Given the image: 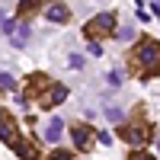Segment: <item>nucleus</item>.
<instances>
[{
  "mask_svg": "<svg viewBox=\"0 0 160 160\" xmlns=\"http://www.w3.org/2000/svg\"><path fill=\"white\" fill-rule=\"evenodd\" d=\"M13 29H16V26H13ZM26 38H29V26H19V29H16V35H13V45H16V48H22V45H26Z\"/></svg>",
  "mask_w": 160,
  "mask_h": 160,
  "instance_id": "10",
  "label": "nucleus"
},
{
  "mask_svg": "<svg viewBox=\"0 0 160 160\" xmlns=\"http://www.w3.org/2000/svg\"><path fill=\"white\" fill-rule=\"evenodd\" d=\"M45 16H48V22H68L71 19V10L64 3H51V7H45Z\"/></svg>",
  "mask_w": 160,
  "mask_h": 160,
  "instance_id": "8",
  "label": "nucleus"
},
{
  "mask_svg": "<svg viewBox=\"0 0 160 160\" xmlns=\"http://www.w3.org/2000/svg\"><path fill=\"white\" fill-rule=\"evenodd\" d=\"M38 7H42V0H19V13H22V16H29V13H35Z\"/></svg>",
  "mask_w": 160,
  "mask_h": 160,
  "instance_id": "11",
  "label": "nucleus"
},
{
  "mask_svg": "<svg viewBox=\"0 0 160 160\" xmlns=\"http://www.w3.org/2000/svg\"><path fill=\"white\" fill-rule=\"evenodd\" d=\"M19 138H22V135H19V125H16V118H13L7 109H0V141L13 148V144H16Z\"/></svg>",
  "mask_w": 160,
  "mask_h": 160,
  "instance_id": "4",
  "label": "nucleus"
},
{
  "mask_svg": "<svg viewBox=\"0 0 160 160\" xmlns=\"http://www.w3.org/2000/svg\"><path fill=\"white\" fill-rule=\"evenodd\" d=\"M71 138H74V144H77V151H90L96 131H93L90 125H74V128H71Z\"/></svg>",
  "mask_w": 160,
  "mask_h": 160,
  "instance_id": "6",
  "label": "nucleus"
},
{
  "mask_svg": "<svg viewBox=\"0 0 160 160\" xmlns=\"http://www.w3.org/2000/svg\"><path fill=\"white\" fill-rule=\"evenodd\" d=\"M128 160H154V154H148V151H141V148H138V151H131V154H128Z\"/></svg>",
  "mask_w": 160,
  "mask_h": 160,
  "instance_id": "13",
  "label": "nucleus"
},
{
  "mask_svg": "<svg viewBox=\"0 0 160 160\" xmlns=\"http://www.w3.org/2000/svg\"><path fill=\"white\" fill-rule=\"evenodd\" d=\"M131 61H135L138 68V80H154L160 74V42H154V38H141V42L135 45V51H131Z\"/></svg>",
  "mask_w": 160,
  "mask_h": 160,
  "instance_id": "1",
  "label": "nucleus"
},
{
  "mask_svg": "<svg viewBox=\"0 0 160 160\" xmlns=\"http://www.w3.org/2000/svg\"><path fill=\"white\" fill-rule=\"evenodd\" d=\"M157 148H160V141H157Z\"/></svg>",
  "mask_w": 160,
  "mask_h": 160,
  "instance_id": "20",
  "label": "nucleus"
},
{
  "mask_svg": "<svg viewBox=\"0 0 160 160\" xmlns=\"http://www.w3.org/2000/svg\"><path fill=\"white\" fill-rule=\"evenodd\" d=\"M122 138L131 148H144V144L154 141V128L148 122H128V125H122Z\"/></svg>",
  "mask_w": 160,
  "mask_h": 160,
  "instance_id": "2",
  "label": "nucleus"
},
{
  "mask_svg": "<svg viewBox=\"0 0 160 160\" xmlns=\"http://www.w3.org/2000/svg\"><path fill=\"white\" fill-rule=\"evenodd\" d=\"M68 68H71V71H80V68H83V58H80V55H71V58H68Z\"/></svg>",
  "mask_w": 160,
  "mask_h": 160,
  "instance_id": "15",
  "label": "nucleus"
},
{
  "mask_svg": "<svg viewBox=\"0 0 160 160\" xmlns=\"http://www.w3.org/2000/svg\"><path fill=\"white\" fill-rule=\"evenodd\" d=\"M13 151L19 154V160H48V157H42V154H38V148H35V144H32L29 138H26V141L19 138L16 144H13Z\"/></svg>",
  "mask_w": 160,
  "mask_h": 160,
  "instance_id": "7",
  "label": "nucleus"
},
{
  "mask_svg": "<svg viewBox=\"0 0 160 160\" xmlns=\"http://www.w3.org/2000/svg\"><path fill=\"white\" fill-rule=\"evenodd\" d=\"M90 55H93V58H99V55H102V45L96 42V38H90Z\"/></svg>",
  "mask_w": 160,
  "mask_h": 160,
  "instance_id": "17",
  "label": "nucleus"
},
{
  "mask_svg": "<svg viewBox=\"0 0 160 160\" xmlns=\"http://www.w3.org/2000/svg\"><path fill=\"white\" fill-rule=\"evenodd\" d=\"M151 10H154V16H160V0H154V3H151Z\"/></svg>",
  "mask_w": 160,
  "mask_h": 160,
  "instance_id": "19",
  "label": "nucleus"
},
{
  "mask_svg": "<svg viewBox=\"0 0 160 160\" xmlns=\"http://www.w3.org/2000/svg\"><path fill=\"white\" fill-rule=\"evenodd\" d=\"M48 160H74V154H71V151H51Z\"/></svg>",
  "mask_w": 160,
  "mask_h": 160,
  "instance_id": "16",
  "label": "nucleus"
},
{
  "mask_svg": "<svg viewBox=\"0 0 160 160\" xmlns=\"http://www.w3.org/2000/svg\"><path fill=\"white\" fill-rule=\"evenodd\" d=\"M64 99H68V87L64 83H48L42 90V96H38V106H42V109H51V106H61Z\"/></svg>",
  "mask_w": 160,
  "mask_h": 160,
  "instance_id": "5",
  "label": "nucleus"
},
{
  "mask_svg": "<svg viewBox=\"0 0 160 160\" xmlns=\"http://www.w3.org/2000/svg\"><path fill=\"white\" fill-rule=\"evenodd\" d=\"M112 29H115V13H99V16H93L87 26H83V35L87 38H99V35H112Z\"/></svg>",
  "mask_w": 160,
  "mask_h": 160,
  "instance_id": "3",
  "label": "nucleus"
},
{
  "mask_svg": "<svg viewBox=\"0 0 160 160\" xmlns=\"http://www.w3.org/2000/svg\"><path fill=\"white\" fill-rule=\"evenodd\" d=\"M61 131H64V122H61V118H51V122L45 125V141L55 144V141L61 138Z\"/></svg>",
  "mask_w": 160,
  "mask_h": 160,
  "instance_id": "9",
  "label": "nucleus"
},
{
  "mask_svg": "<svg viewBox=\"0 0 160 160\" xmlns=\"http://www.w3.org/2000/svg\"><path fill=\"white\" fill-rule=\"evenodd\" d=\"M0 90L16 93V90H19V87H16V77H13V74H0Z\"/></svg>",
  "mask_w": 160,
  "mask_h": 160,
  "instance_id": "12",
  "label": "nucleus"
},
{
  "mask_svg": "<svg viewBox=\"0 0 160 160\" xmlns=\"http://www.w3.org/2000/svg\"><path fill=\"white\" fill-rule=\"evenodd\" d=\"M109 83H112V87H118V83H122V74L112 71V74H109Z\"/></svg>",
  "mask_w": 160,
  "mask_h": 160,
  "instance_id": "18",
  "label": "nucleus"
},
{
  "mask_svg": "<svg viewBox=\"0 0 160 160\" xmlns=\"http://www.w3.org/2000/svg\"><path fill=\"white\" fill-rule=\"evenodd\" d=\"M106 118H109V122H122V109L109 106V109H106Z\"/></svg>",
  "mask_w": 160,
  "mask_h": 160,
  "instance_id": "14",
  "label": "nucleus"
}]
</instances>
